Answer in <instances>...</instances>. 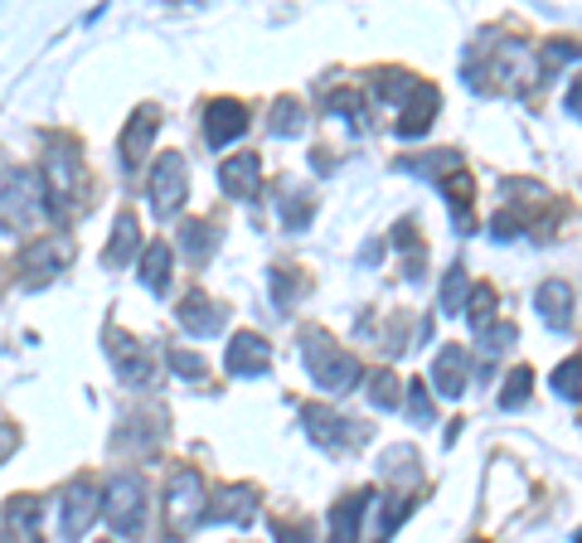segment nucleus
<instances>
[{
    "instance_id": "c85d7f7f",
    "label": "nucleus",
    "mask_w": 582,
    "mask_h": 543,
    "mask_svg": "<svg viewBox=\"0 0 582 543\" xmlns=\"http://www.w3.org/2000/svg\"><path fill=\"white\" fill-rule=\"evenodd\" d=\"M471 190H476V185H471V175H466V171H452L442 180V194H452V204H456V214H461V218H466V204H471Z\"/></svg>"
},
{
    "instance_id": "39448f33",
    "label": "nucleus",
    "mask_w": 582,
    "mask_h": 543,
    "mask_svg": "<svg viewBox=\"0 0 582 543\" xmlns=\"http://www.w3.org/2000/svg\"><path fill=\"white\" fill-rule=\"evenodd\" d=\"M185 194H190V171H185V155L165 151L161 161L151 165V209L161 218H170L175 209L185 204Z\"/></svg>"
},
{
    "instance_id": "b1692460",
    "label": "nucleus",
    "mask_w": 582,
    "mask_h": 543,
    "mask_svg": "<svg viewBox=\"0 0 582 543\" xmlns=\"http://www.w3.org/2000/svg\"><path fill=\"white\" fill-rule=\"evenodd\" d=\"M210 238H214V228L204 224V218H190V224H180V248L194 257V263H204V257H210Z\"/></svg>"
},
{
    "instance_id": "f03ea898",
    "label": "nucleus",
    "mask_w": 582,
    "mask_h": 543,
    "mask_svg": "<svg viewBox=\"0 0 582 543\" xmlns=\"http://www.w3.org/2000/svg\"><path fill=\"white\" fill-rule=\"evenodd\" d=\"M49 214V194L45 185L29 171H10L5 185H0V228L5 233H35Z\"/></svg>"
},
{
    "instance_id": "4be33fe9",
    "label": "nucleus",
    "mask_w": 582,
    "mask_h": 543,
    "mask_svg": "<svg viewBox=\"0 0 582 543\" xmlns=\"http://www.w3.org/2000/svg\"><path fill=\"white\" fill-rule=\"evenodd\" d=\"M165 272H170V243H161V238H155V243L141 253V281L151 291H161L165 287Z\"/></svg>"
},
{
    "instance_id": "f3484780",
    "label": "nucleus",
    "mask_w": 582,
    "mask_h": 543,
    "mask_svg": "<svg viewBox=\"0 0 582 543\" xmlns=\"http://www.w3.org/2000/svg\"><path fill=\"white\" fill-rule=\"evenodd\" d=\"M137 248H141V218L131 214V209H122L117 224H112V243H107V253H102V263L127 267L131 257H137Z\"/></svg>"
},
{
    "instance_id": "ddd939ff",
    "label": "nucleus",
    "mask_w": 582,
    "mask_h": 543,
    "mask_svg": "<svg viewBox=\"0 0 582 543\" xmlns=\"http://www.w3.org/2000/svg\"><path fill=\"white\" fill-rule=\"evenodd\" d=\"M436 108H442V92L432 88V83H418V88L408 92V102H403V122H398V136H422L432 127Z\"/></svg>"
},
{
    "instance_id": "1a4fd4ad",
    "label": "nucleus",
    "mask_w": 582,
    "mask_h": 543,
    "mask_svg": "<svg viewBox=\"0 0 582 543\" xmlns=\"http://www.w3.org/2000/svg\"><path fill=\"white\" fill-rule=\"evenodd\" d=\"M248 131V108L238 98H214L204 108V141L210 146H228Z\"/></svg>"
},
{
    "instance_id": "393cba45",
    "label": "nucleus",
    "mask_w": 582,
    "mask_h": 543,
    "mask_svg": "<svg viewBox=\"0 0 582 543\" xmlns=\"http://www.w3.org/2000/svg\"><path fill=\"white\" fill-rule=\"evenodd\" d=\"M273 131H277V136H301V131H306V112H301V102L277 98V108H273Z\"/></svg>"
},
{
    "instance_id": "72a5a7b5",
    "label": "nucleus",
    "mask_w": 582,
    "mask_h": 543,
    "mask_svg": "<svg viewBox=\"0 0 582 543\" xmlns=\"http://www.w3.org/2000/svg\"><path fill=\"white\" fill-rule=\"evenodd\" d=\"M282 218H287V228H306V224H311V200H306V194H296V200L287 194Z\"/></svg>"
},
{
    "instance_id": "bb28decb",
    "label": "nucleus",
    "mask_w": 582,
    "mask_h": 543,
    "mask_svg": "<svg viewBox=\"0 0 582 543\" xmlns=\"http://www.w3.org/2000/svg\"><path fill=\"white\" fill-rule=\"evenodd\" d=\"M554 389H558V399H568V403L582 399V359L558 364V369H554Z\"/></svg>"
},
{
    "instance_id": "7ed1b4c3",
    "label": "nucleus",
    "mask_w": 582,
    "mask_h": 543,
    "mask_svg": "<svg viewBox=\"0 0 582 543\" xmlns=\"http://www.w3.org/2000/svg\"><path fill=\"white\" fill-rule=\"evenodd\" d=\"M165 515H170V534H194L200 519L210 515V485H204L200 471L190 466H175L170 485H165Z\"/></svg>"
},
{
    "instance_id": "f704fd0d",
    "label": "nucleus",
    "mask_w": 582,
    "mask_h": 543,
    "mask_svg": "<svg viewBox=\"0 0 582 543\" xmlns=\"http://www.w3.org/2000/svg\"><path fill=\"white\" fill-rule=\"evenodd\" d=\"M408 413H413V422H432V403H428L422 383H408Z\"/></svg>"
},
{
    "instance_id": "a878e982",
    "label": "nucleus",
    "mask_w": 582,
    "mask_h": 543,
    "mask_svg": "<svg viewBox=\"0 0 582 543\" xmlns=\"http://www.w3.org/2000/svg\"><path fill=\"white\" fill-rule=\"evenodd\" d=\"M5 519H10V529H15V534H25L29 543H39V534H35L39 509H35V500H29V495H25V500H20V495L10 500V515H5Z\"/></svg>"
},
{
    "instance_id": "58836bf2",
    "label": "nucleus",
    "mask_w": 582,
    "mask_h": 543,
    "mask_svg": "<svg viewBox=\"0 0 582 543\" xmlns=\"http://www.w3.org/2000/svg\"><path fill=\"white\" fill-rule=\"evenodd\" d=\"M564 108H568V112H573V117H582V78H578V83H573V88H568V92H564Z\"/></svg>"
},
{
    "instance_id": "c756f323",
    "label": "nucleus",
    "mask_w": 582,
    "mask_h": 543,
    "mask_svg": "<svg viewBox=\"0 0 582 543\" xmlns=\"http://www.w3.org/2000/svg\"><path fill=\"white\" fill-rule=\"evenodd\" d=\"M369 389H374V407H393V403H398V379H393V374L389 369H374L369 374Z\"/></svg>"
},
{
    "instance_id": "5701e85b",
    "label": "nucleus",
    "mask_w": 582,
    "mask_h": 543,
    "mask_svg": "<svg viewBox=\"0 0 582 543\" xmlns=\"http://www.w3.org/2000/svg\"><path fill=\"white\" fill-rule=\"evenodd\" d=\"M466 296H471V281H466L461 267H452L442 281V311L446 316H466Z\"/></svg>"
},
{
    "instance_id": "cd10ccee",
    "label": "nucleus",
    "mask_w": 582,
    "mask_h": 543,
    "mask_svg": "<svg viewBox=\"0 0 582 543\" xmlns=\"http://www.w3.org/2000/svg\"><path fill=\"white\" fill-rule=\"evenodd\" d=\"M491 311H495V291L491 287H471V306H466V320H471L476 330L491 326Z\"/></svg>"
},
{
    "instance_id": "6e6552de",
    "label": "nucleus",
    "mask_w": 582,
    "mask_h": 543,
    "mask_svg": "<svg viewBox=\"0 0 582 543\" xmlns=\"http://www.w3.org/2000/svg\"><path fill=\"white\" fill-rule=\"evenodd\" d=\"M267 364H273V350H267V340H263V336L243 330V336L228 340L224 369L233 374V379H257V374H267Z\"/></svg>"
},
{
    "instance_id": "f257e3e1",
    "label": "nucleus",
    "mask_w": 582,
    "mask_h": 543,
    "mask_svg": "<svg viewBox=\"0 0 582 543\" xmlns=\"http://www.w3.org/2000/svg\"><path fill=\"white\" fill-rule=\"evenodd\" d=\"M301 350H306V369H311V379H316L326 393H350V389H355V383L364 379L359 359H355V354L340 350V344L330 340L326 330H306V336H301Z\"/></svg>"
},
{
    "instance_id": "473e14b6",
    "label": "nucleus",
    "mask_w": 582,
    "mask_h": 543,
    "mask_svg": "<svg viewBox=\"0 0 582 543\" xmlns=\"http://www.w3.org/2000/svg\"><path fill=\"white\" fill-rule=\"evenodd\" d=\"M170 369H175V374H185V379H200V374L210 369V364H204L194 350H175V354H170Z\"/></svg>"
},
{
    "instance_id": "c9c22d12",
    "label": "nucleus",
    "mask_w": 582,
    "mask_h": 543,
    "mask_svg": "<svg viewBox=\"0 0 582 543\" xmlns=\"http://www.w3.org/2000/svg\"><path fill=\"white\" fill-rule=\"evenodd\" d=\"M505 344H515V326H485V330H481V350H485V354L505 350Z\"/></svg>"
},
{
    "instance_id": "7c9ffc66",
    "label": "nucleus",
    "mask_w": 582,
    "mask_h": 543,
    "mask_svg": "<svg viewBox=\"0 0 582 543\" xmlns=\"http://www.w3.org/2000/svg\"><path fill=\"white\" fill-rule=\"evenodd\" d=\"M383 471L389 476H408V480H418V452H408V446H393L389 456H383Z\"/></svg>"
},
{
    "instance_id": "9d476101",
    "label": "nucleus",
    "mask_w": 582,
    "mask_h": 543,
    "mask_svg": "<svg viewBox=\"0 0 582 543\" xmlns=\"http://www.w3.org/2000/svg\"><path fill=\"white\" fill-rule=\"evenodd\" d=\"M257 180H263V161H257L253 151L228 155V161L218 165V190H224L228 200H253Z\"/></svg>"
},
{
    "instance_id": "f8f14e48",
    "label": "nucleus",
    "mask_w": 582,
    "mask_h": 543,
    "mask_svg": "<svg viewBox=\"0 0 582 543\" xmlns=\"http://www.w3.org/2000/svg\"><path fill=\"white\" fill-rule=\"evenodd\" d=\"M301 422L311 427V437H316L320 446H355L359 442V422H350V417H340V413H326V407H306Z\"/></svg>"
},
{
    "instance_id": "dca6fc26",
    "label": "nucleus",
    "mask_w": 582,
    "mask_h": 543,
    "mask_svg": "<svg viewBox=\"0 0 582 543\" xmlns=\"http://www.w3.org/2000/svg\"><path fill=\"white\" fill-rule=\"evenodd\" d=\"M374 490H359V495H350V500H340L336 509H330V543H355L359 539V519H364V509L374 505Z\"/></svg>"
},
{
    "instance_id": "e433bc0d",
    "label": "nucleus",
    "mask_w": 582,
    "mask_h": 543,
    "mask_svg": "<svg viewBox=\"0 0 582 543\" xmlns=\"http://www.w3.org/2000/svg\"><path fill=\"white\" fill-rule=\"evenodd\" d=\"M491 228H495V238H515V233H519V218L505 209V214H495V218H491Z\"/></svg>"
},
{
    "instance_id": "0eeeda50",
    "label": "nucleus",
    "mask_w": 582,
    "mask_h": 543,
    "mask_svg": "<svg viewBox=\"0 0 582 543\" xmlns=\"http://www.w3.org/2000/svg\"><path fill=\"white\" fill-rule=\"evenodd\" d=\"M78 175L83 165L73 161L68 146H59L54 155L45 161V180H49V209H59V214H73V200H78Z\"/></svg>"
},
{
    "instance_id": "a211bd4d",
    "label": "nucleus",
    "mask_w": 582,
    "mask_h": 543,
    "mask_svg": "<svg viewBox=\"0 0 582 543\" xmlns=\"http://www.w3.org/2000/svg\"><path fill=\"white\" fill-rule=\"evenodd\" d=\"M155 131H161V112L155 108H141L137 117L127 122V131H122V161H127V171H137V161L146 155V146H151Z\"/></svg>"
},
{
    "instance_id": "aec40b11",
    "label": "nucleus",
    "mask_w": 582,
    "mask_h": 543,
    "mask_svg": "<svg viewBox=\"0 0 582 543\" xmlns=\"http://www.w3.org/2000/svg\"><path fill=\"white\" fill-rule=\"evenodd\" d=\"M180 326L190 330V336H214V330L224 326V311H218L204 291H190V296L180 301Z\"/></svg>"
},
{
    "instance_id": "4c0bfd02",
    "label": "nucleus",
    "mask_w": 582,
    "mask_h": 543,
    "mask_svg": "<svg viewBox=\"0 0 582 543\" xmlns=\"http://www.w3.org/2000/svg\"><path fill=\"white\" fill-rule=\"evenodd\" d=\"M15 446H20V432L10 422H0V466H5V456L15 452Z\"/></svg>"
},
{
    "instance_id": "412c9836",
    "label": "nucleus",
    "mask_w": 582,
    "mask_h": 543,
    "mask_svg": "<svg viewBox=\"0 0 582 543\" xmlns=\"http://www.w3.org/2000/svg\"><path fill=\"white\" fill-rule=\"evenodd\" d=\"M534 306L548 326H558V320H568V311H573V287H568L564 277H548L544 287L534 291Z\"/></svg>"
},
{
    "instance_id": "2eb2a0df",
    "label": "nucleus",
    "mask_w": 582,
    "mask_h": 543,
    "mask_svg": "<svg viewBox=\"0 0 582 543\" xmlns=\"http://www.w3.org/2000/svg\"><path fill=\"white\" fill-rule=\"evenodd\" d=\"M253 505H257L253 485H218L210 515L224 519V525H253Z\"/></svg>"
},
{
    "instance_id": "2f4dec72",
    "label": "nucleus",
    "mask_w": 582,
    "mask_h": 543,
    "mask_svg": "<svg viewBox=\"0 0 582 543\" xmlns=\"http://www.w3.org/2000/svg\"><path fill=\"white\" fill-rule=\"evenodd\" d=\"M529 389H534V374H529V369H515V374H509V379H505L501 403H505V407H519V403L529 399Z\"/></svg>"
},
{
    "instance_id": "9b49d317",
    "label": "nucleus",
    "mask_w": 582,
    "mask_h": 543,
    "mask_svg": "<svg viewBox=\"0 0 582 543\" xmlns=\"http://www.w3.org/2000/svg\"><path fill=\"white\" fill-rule=\"evenodd\" d=\"M68 263H73V243H68V238H39V243H29L25 253H20V267H25L35 281L54 277V272L68 267Z\"/></svg>"
},
{
    "instance_id": "20e7f679",
    "label": "nucleus",
    "mask_w": 582,
    "mask_h": 543,
    "mask_svg": "<svg viewBox=\"0 0 582 543\" xmlns=\"http://www.w3.org/2000/svg\"><path fill=\"white\" fill-rule=\"evenodd\" d=\"M102 519H107L117 534H141L146 529V485L141 476L117 471L102 480Z\"/></svg>"
},
{
    "instance_id": "423d86ee",
    "label": "nucleus",
    "mask_w": 582,
    "mask_h": 543,
    "mask_svg": "<svg viewBox=\"0 0 582 543\" xmlns=\"http://www.w3.org/2000/svg\"><path fill=\"white\" fill-rule=\"evenodd\" d=\"M98 505H102L98 480L78 476V480H68V485H64V495H59V509H64V539L68 543H78L83 534H88V525L98 519Z\"/></svg>"
},
{
    "instance_id": "6ab92c4d",
    "label": "nucleus",
    "mask_w": 582,
    "mask_h": 543,
    "mask_svg": "<svg viewBox=\"0 0 582 543\" xmlns=\"http://www.w3.org/2000/svg\"><path fill=\"white\" fill-rule=\"evenodd\" d=\"M432 383H436V393H442V399H461V389H466V350H461V344H446V350L436 354Z\"/></svg>"
},
{
    "instance_id": "4468645a",
    "label": "nucleus",
    "mask_w": 582,
    "mask_h": 543,
    "mask_svg": "<svg viewBox=\"0 0 582 543\" xmlns=\"http://www.w3.org/2000/svg\"><path fill=\"white\" fill-rule=\"evenodd\" d=\"M107 350H112V364H117V374L127 383H151V359H146V350L137 340H127L122 330H107Z\"/></svg>"
}]
</instances>
